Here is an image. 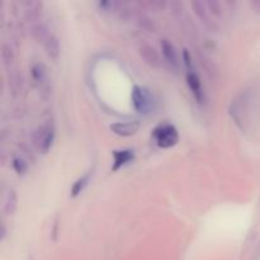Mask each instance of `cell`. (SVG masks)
<instances>
[{"mask_svg": "<svg viewBox=\"0 0 260 260\" xmlns=\"http://www.w3.org/2000/svg\"><path fill=\"white\" fill-rule=\"evenodd\" d=\"M32 33H33V37H35L38 42H42V43H45L46 41H47V38L51 36L50 33H48L47 28L42 24H38L36 25V27H33Z\"/></svg>", "mask_w": 260, "mask_h": 260, "instance_id": "15", "label": "cell"}, {"mask_svg": "<svg viewBox=\"0 0 260 260\" xmlns=\"http://www.w3.org/2000/svg\"><path fill=\"white\" fill-rule=\"evenodd\" d=\"M43 45H45V50L46 52H47L48 57L51 58L58 57V55H60V45H58V41L55 36L51 35Z\"/></svg>", "mask_w": 260, "mask_h": 260, "instance_id": "11", "label": "cell"}, {"mask_svg": "<svg viewBox=\"0 0 260 260\" xmlns=\"http://www.w3.org/2000/svg\"><path fill=\"white\" fill-rule=\"evenodd\" d=\"M2 58L7 65L12 63L13 60H14V53H13L12 47L8 43H3L2 45Z\"/></svg>", "mask_w": 260, "mask_h": 260, "instance_id": "18", "label": "cell"}, {"mask_svg": "<svg viewBox=\"0 0 260 260\" xmlns=\"http://www.w3.org/2000/svg\"><path fill=\"white\" fill-rule=\"evenodd\" d=\"M132 103L135 109L141 114H150L155 109V102L151 93L139 85H135L132 89Z\"/></svg>", "mask_w": 260, "mask_h": 260, "instance_id": "2", "label": "cell"}, {"mask_svg": "<svg viewBox=\"0 0 260 260\" xmlns=\"http://www.w3.org/2000/svg\"><path fill=\"white\" fill-rule=\"evenodd\" d=\"M111 131L114 132L118 136H132L136 134L140 128V123L137 121H128V122H116L111 124Z\"/></svg>", "mask_w": 260, "mask_h": 260, "instance_id": "6", "label": "cell"}, {"mask_svg": "<svg viewBox=\"0 0 260 260\" xmlns=\"http://www.w3.org/2000/svg\"><path fill=\"white\" fill-rule=\"evenodd\" d=\"M152 136H154L156 144L162 149L174 146L179 140L178 129L170 123H161L155 127V129L152 131Z\"/></svg>", "mask_w": 260, "mask_h": 260, "instance_id": "1", "label": "cell"}, {"mask_svg": "<svg viewBox=\"0 0 260 260\" xmlns=\"http://www.w3.org/2000/svg\"><path fill=\"white\" fill-rule=\"evenodd\" d=\"M139 5L150 12H161V10H165L168 4L161 0H149V2H140Z\"/></svg>", "mask_w": 260, "mask_h": 260, "instance_id": "14", "label": "cell"}, {"mask_svg": "<svg viewBox=\"0 0 260 260\" xmlns=\"http://www.w3.org/2000/svg\"><path fill=\"white\" fill-rule=\"evenodd\" d=\"M98 7L101 8L103 12H118L119 8L123 7V4L119 2H99L98 3Z\"/></svg>", "mask_w": 260, "mask_h": 260, "instance_id": "17", "label": "cell"}, {"mask_svg": "<svg viewBox=\"0 0 260 260\" xmlns=\"http://www.w3.org/2000/svg\"><path fill=\"white\" fill-rule=\"evenodd\" d=\"M206 7H207L208 12L211 13L212 15H215V17H220L221 15V4L218 2H216V0H210V2H206L205 3Z\"/></svg>", "mask_w": 260, "mask_h": 260, "instance_id": "19", "label": "cell"}, {"mask_svg": "<svg viewBox=\"0 0 260 260\" xmlns=\"http://www.w3.org/2000/svg\"><path fill=\"white\" fill-rule=\"evenodd\" d=\"M91 175H93V173H91V172L86 173L85 175H83L81 178H79V179L76 180L75 183H74L73 188H71V196H73V197H76V196L80 194V193L83 192L84 188L88 185L89 180H90V178H91Z\"/></svg>", "mask_w": 260, "mask_h": 260, "instance_id": "13", "label": "cell"}, {"mask_svg": "<svg viewBox=\"0 0 260 260\" xmlns=\"http://www.w3.org/2000/svg\"><path fill=\"white\" fill-rule=\"evenodd\" d=\"M139 53L142 57V60H144L147 65L156 69L161 66V58H160V55L152 46L144 43V45H141L139 47Z\"/></svg>", "mask_w": 260, "mask_h": 260, "instance_id": "5", "label": "cell"}, {"mask_svg": "<svg viewBox=\"0 0 260 260\" xmlns=\"http://www.w3.org/2000/svg\"><path fill=\"white\" fill-rule=\"evenodd\" d=\"M190 5H192V9H193V12H194V14L200 18V20L206 25V27L210 28V29H212V30L217 29V25H216L215 22L211 19V13L208 12V9H207V7H206L205 3L194 0V2H192V4Z\"/></svg>", "mask_w": 260, "mask_h": 260, "instance_id": "4", "label": "cell"}, {"mask_svg": "<svg viewBox=\"0 0 260 260\" xmlns=\"http://www.w3.org/2000/svg\"><path fill=\"white\" fill-rule=\"evenodd\" d=\"M251 7L255 9V12L260 13V2H253V3H251Z\"/></svg>", "mask_w": 260, "mask_h": 260, "instance_id": "21", "label": "cell"}, {"mask_svg": "<svg viewBox=\"0 0 260 260\" xmlns=\"http://www.w3.org/2000/svg\"><path fill=\"white\" fill-rule=\"evenodd\" d=\"M13 168H14V170L18 174H24L28 169V165L22 157H15V159L13 160Z\"/></svg>", "mask_w": 260, "mask_h": 260, "instance_id": "20", "label": "cell"}, {"mask_svg": "<svg viewBox=\"0 0 260 260\" xmlns=\"http://www.w3.org/2000/svg\"><path fill=\"white\" fill-rule=\"evenodd\" d=\"M18 207V198L17 194L13 189H9L7 192V196L4 198V206H3V211L5 215H13Z\"/></svg>", "mask_w": 260, "mask_h": 260, "instance_id": "10", "label": "cell"}, {"mask_svg": "<svg viewBox=\"0 0 260 260\" xmlns=\"http://www.w3.org/2000/svg\"><path fill=\"white\" fill-rule=\"evenodd\" d=\"M23 5L25 7V15L29 20L36 19L40 17V9L42 8V3L40 2H24Z\"/></svg>", "mask_w": 260, "mask_h": 260, "instance_id": "12", "label": "cell"}, {"mask_svg": "<svg viewBox=\"0 0 260 260\" xmlns=\"http://www.w3.org/2000/svg\"><path fill=\"white\" fill-rule=\"evenodd\" d=\"M32 75H33V78L36 79V81H38V83H42V81H45L46 76H47L45 65H43V63H35L32 68Z\"/></svg>", "mask_w": 260, "mask_h": 260, "instance_id": "16", "label": "cell"}, {"mask_svg": "<svg viewBox=\"0 0 260 260\" xmlns=\"http://www.w3.org/2000/svg\"><path fill=\"white\" fill-rule=\"evenodd\" d=\"M113 157H114V164H113V170H118L119 168H122L123 165L128 164L134 160L135 154L132 150H116L113 151Z\"/></svg>", "mask_w": 260, "mask_h": 260, "instance_id": "9", "label": "cell"}, {"mask_svg": "<svg viewBox=\"0 0 260 260\" xmlns=\"http://www.w3.org/2000/svg\"><path fill=\"white\" fill-rule=\"evenodd\" d=\"M187 81H188V85H189L190 90L192 93L194 94L196 99H197L200 103H202L203 98H205V94H203V89H202V83H201L200 78L196 73L193 71H189L187 75Z\"/></svg>", "mask_w": 260, "mask_h": 260, "instance_id": "8", "label": "cell"}, {"mask_svg": "<svg viewBox=\"0 0 260 260\" xmlns=\"http://www.w3.org/2000/svg\"><path fill=\"white\" fill-rule=\"evenodd\" d=\"M161 51L168 63L172 65L174 69H179V56H178L177 48L168 38L161 40Z\"/></svg>", "mask_w": 260, "mask_h": 260, "instance_id": "7", "label": "cell"}, {"mask_svg": "<svg viewBox=\"0 0 260 260\" xmlns=\"http://www.w3.org/2000/svg\"><path fill=\"white\" fill-rule=\"evenodd\" d=\"M53 137H55V128L53 124L47 122L43 123L37 128L35 134V144L37 145L38 150L42 152H47L50 147L52 146Z\"/></svg>", "mask_w": 260, "mask_h": 260, "instance_id": "3", "label": "cell"}]
</instances>
